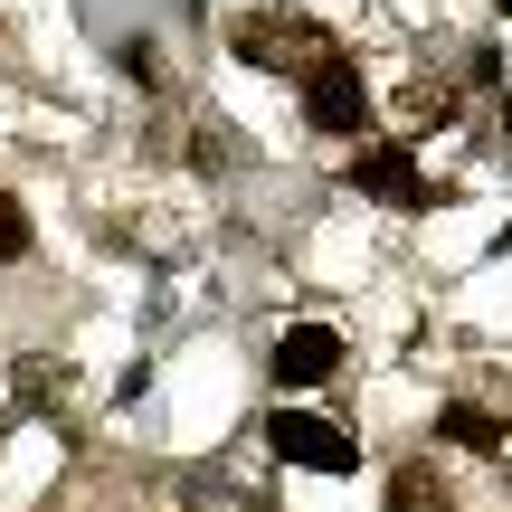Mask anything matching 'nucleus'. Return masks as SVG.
<instances>
[{
	"label": "nucleus",
	"instance_id": "obj_6",
	"mask_svg": "<svg viewBox=\"0 0 512 512\" xmlns=\"http://www.w3.org/2000/svg\"><path fill=\"white\" fill-rule=\"evenodd\" d=\"M437 427H446L456 446H475V456H503V446H512V437H503V418H494V408H475V399H456Z\"/></svg>",
	"mask_w": 512,
	"mask_h": 512
},
{
	"label": "nucleus",
	"instance_id": "obj_7",
	"mask_svg": "<svg viewBox=\"0 0 512 512\" xmlns=\"http://www.w3.org/2000/svg\"><path fill=\"white\" fill-rule=\"evenodd\" d=\"M19 256H29V209L0 190V266H19Z\"/></svg>",
	"mask_w": 512,
	"mask_h": 512
},
{
	"label": "nucleus",
	"instance_id": "obj_2",
	"mask_svg": "<svg viewBox=\"0 0 512 512\" xmlns=\"http://www.w3.org/2000/svg\"><path fill=\"white\" fill-rule=\"evenodd\" d=\"M266 437H275V456H285V465H313V475H351V465H361V446H351L332 418H304V408H285Z\"/></svg>",
	"mask_w": 512,
	"mask_h": 512
},
{
	"label": "nucleus",
	"instance_id": "obj_1",
	"mask_svg": "<svg viewBox=\"0 0 512 512\" xmlns=\"http://www.w3.org/2000/svg\"><path fill=\"white\" fill-rule=\"evenodd\" d=\"M304 114L323 133H370V86H361V67H351L342 48H323L304 67Z\"/></svg>",
	"mask_w": 512,
	"mask_h": 512
},
{
	"label": "nucleus",
	"instance_id": "obj_3",
	"mask_svg": "<svg viewBox=\"0 0 512 512\" xmlns=\"http://www.w3.org/2000/svg\"><path fill=\"white\" fill-rule=\"evenodd\" d=\"M351 190H370V200H389V209H427V200H437V190L418 181V162H408V143H361Z\"/></svg>",
	"mask_w": 512,
	"mask_h": 512
},
{
	"label": "nucleus",
	"instance_id": "obj_4",
	"mask_svg": "<svg viewBox=\"0 0 512 512\" xmlns=\"http://www.w3.org/2000/svg\"><path fill=\"white\" fill-rule=\"evenodd\" d=\"M332 370H342V332L332 323H294L285 342H275V380L285 389H323Z\"/></svg>",
	"mask_w": 512,
	"mask_h": 512
},
{
	"label": "nucleus",
	"instance_id": "obj_5",
	"mask_svg": "<svg viewBox=\"0 0 512 512\" xmlns=\"http://www.w3.org/2000/svg\"><path fill=\"white\" fill-rule=\"evenodd\" d=\"M389 512H456V484H446L427 456H408L399 475H389Z\"/></svg>",
	"mask_w": 512,
	"mask_h": 512
},
{
	"label": "nucleus",
	"instance_id": "obj_8",
	"mask_svg": "<svg viewBox=\"0 0 512 512\" xmlns=\"http://www.w3.org/2000/svg\"><path fill=\"white\" fill-rule=\"evenodd\" d=\"M503 456H512V446H503Z\"/></svg>",
	"mask_w": 512,
	"mask_h": 512
}]
</instances>
